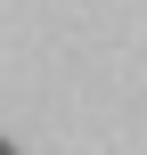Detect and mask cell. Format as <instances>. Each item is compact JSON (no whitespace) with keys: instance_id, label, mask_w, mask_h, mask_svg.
<instances>
[{"instance_id":"6da1fadb","label":"cell","mask_w":147,"mask_h":155,"mask_svg":"<svg viewBox=\"0 0 147 155\" xmlns=\"http://www.w3.org/2000/svg\"><path fill=\"white\" fill-rule=\"evenodd\" d=\"M0 155H16V147H8V139H0Z\"/></svg>"}]
</instances>
